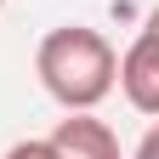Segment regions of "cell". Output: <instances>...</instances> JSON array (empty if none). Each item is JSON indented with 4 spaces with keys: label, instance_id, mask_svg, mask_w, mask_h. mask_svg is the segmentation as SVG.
Returning a JSON list of instances; mask_svg holds the SVG:
<instances>
[{
    "label": "cell",
    "instance_id": "6da1fadb",
    "mask_svg": "<svg viewBox=\"0 0 159 159\" xmlns=\"http://www.w3.org/2000/svg\"><path fill=\"white\" fill-rule=\"evenodd\" d=\"M34 74L46 85L51 102L63 108H97L119 80V51L108 46V34H97L85 23H63L40 40L34 51Z\"/></svg>",
    "mask_w": 159,
    "mask_h": 159
},
{
    "label": "cell",
    "instance_id": "7a4b0ae2",
    "mask_svg": "<svg viewBox=\"0 0 159 159\" xmlns=\"http://www.w3.org/2000/svg\"><path fill=\"white\" fill-rule=\"evenodd\" d=\"M119 91H125V102L136 114H153L159 119V34H136L125 57H119V80H114Z\"/></svg>",
    "mask_w": 159,
    "mask_h": 159
},
{
    "label": "cell",
    "instance_id": "3957f363",
    "mask_svg": "<svg viewBox=\"0 0 159 159\" xmlns=\"http://www.w3.org/2000/svg\"><path fill=\"white\" fill-rule=\"evenodd\" d=\"M46 142L63 159H119V136L102 119H91V108H68V119H57V131Z\"/></svg>",
    "mask_w": 159,
    "mask_h": 159
},
{
    "label": "cell",
    "instance_id": "277c9868",
    "mask_svg": "<svg viewBox=\"0 0 159 159\" xmlns=\"http://www.w3.org/2000/svg\"><path fill=\"white\" fill-rule=\"evenodd\" d=\"M6 159H63V153H57L46 136H29V142H11V148H6Z\"/></svg>",
    "mask_w": 159,
    "mask_h": 159
},
{
    "label": "cell",
    "instance_id": "5b68a950",
    "mask_svg": "<svg viewBox=\"0 0 159 159\" xmlns=\"http://www.w3.org/2000/svg\"><path fill=\"white\" fill-rule=\"evenodd\" d=\"M131 159H159V119L142 131V142H136V153H131Z\"/></svg>",
    "mask_w": 159,
    "mask_h": 159
},
{
    "label": "cell",
    "instance_id": "8992f818",
    "mask_svg": "<svg viewBox=\"0 0 159 159\" xmlns=\"http://www.w3.org/2000/svg\"><path fill=\"white\" fill-rule=\"evenodd\" d=\"M142 29H148V34H159V6L148 11V23H142Z\"/></svg>",
    "mask_w": 159,
    "mask_h": 159
},
{
    "label": "cell",
    "instance_id": "52a82bcc",
    "mask_svg": "<svg viewBox=\"0 0 159 159\" xmlns=\"http://www.w3.org/2000/svg\"><path fill=\"white\" fill-rule=\"evenodd\" d=\"M0 6H6V0H0Z\"/></svg>",
    "mask_w": 159,
    "mask_h": 159
}]
</instances>
